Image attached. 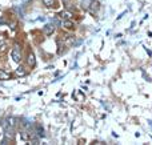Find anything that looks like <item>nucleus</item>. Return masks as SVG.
<instances>
[{
	"instance_id": "f257e3e1",
	"label": "nucleus",
	"mask_w": 152,
	"mask_h": 145,
	"mask_svg": "<svg viewBox=\"0 0 152 145\" xmlns=\"http://www.w3.org/2000/svg\"><path fill=\"white\" fill-rule=\"evenodd\" d=\"M18 120H16V117L13 116H10L7 117V120H5V136H8V137H12L13 136V132H15V128H16V124H18Z\"/></svg>"
},
{
	"instance_id": "f03ea898",
	"label": "nucleus",
	"mask_w": 152,
	"mask_h": 145,
	"mask_svg": "<svg viewBox=\"0 0 152 145\" xmlns=\"http://www.w3.org/2000/svg\"><path fill=\"white\" fill-rule=\"evenodd\" d=\"M11 57H12V60L15 61V63H18V64L21 63L23 56H21V49L19 45H15V47L12 48V51H11Z\"/></svg>"
},
{
	"instance_id": "7ed1b4c3",
	"label": "nucleus",
	"mask_w": 152,
	"mask_h": 145,
	"mask_svg": "<svg viewBox=\"0 0 152 145\" xmlns=\"http://www.w3.org/2000/svg\"><path fill=\"white\" fill-rule=\"evenodd\" d=\"M36 65V57H35V53L32 51H29L28 55H27V67L29 68H34Z\"/></svg>"
},
{
	"instance_id": "20e7f679",
	"label": "nucleus",
	"mask_w": 152,
	"mask_h": 145,
	"mask_svg": "<svg viewBox=\"0 0 152 145\" xmlns=\"http://www.w3.org/2000/svg\"><path fill=\"white\" fill-rule=\"evenodd\" d=\"M15 75H16L18 77L26 76V75H27V68H26V65H19L18 68H16V71H15Z\"/></svg>"
},
{
	"instance_id": "39448f33",
	"label": "nucleus",
	"mask_w": 152,
	"mask_h": 145,
	"mask_svg": "<svg viewBox=\"0 0 152 145\" xmlns=\"http://www.w3.org/2000/svg\"><path fill=\"white\" fill-rule=\"evenodd\" d=\"M53 31H55V27H53L52 24H47V25H44V33L47 35V36L52 35Z\"/></svg>"
},
{
	"instance_id": "423d86ee",
	"label": "nucleus",
	"mask_w": 152,
	"mask_h": 145,
	"mask_svg": "<svg viewBox=\"0 0 152 145\" xmlns=\"http://www.w3.org/2000/svg\"><path fill=\"white\" fill-rule=\"evenodd\" d=\"M63 25H64V28L68 29V31H74V29H75V24L72 23L71 20H64Z\"/></svg>"
},
{
	"instance_id": "0eeeda50",
	"label": "nucleus",
	"mask_w": 152,
	"mask_h": 145,
	"mask_svg": "<svg viewBox=\"0 0 152 145\" xmlns=\"http://www.w3.org/2000/svg\"><path fill=\"white\" fill-rule=\"evenodd\" d=\"M10 79H11V75L8 72H5L4 69H0V80L5 81V80H10Z\"/></svg>"
},
{
	"instance_id": "6e6552de",
	"label": "nucleus",
	"mask_w": 152,
	"mask_h": 145,
	"mask_svg": "<svg viewBox=\"0 0 152 145\" xmlns=\"http://www.w3.org/2000/svg\"><path fill=\"white\" fill-rule=\"evenodd\" d=\"M43 4L48 8H55L56 7V0H43Z\"/></svg>"
},
{
	"instance_id": "1a4fd4ad",
	"label": "nucleus",
	"mask_w": 152,
	"mask_h": 145,
	"mask_svg": "<svg viewBox=\"0 0 152 145\" xmlns=\"http://www.w3.org/2000/svg\"><path fill=\"white\" fill-rule=\"evenodd\" d=\"M72 12H69V11H63V12H61V17L64 19V20H71L72 19Z\"/></svg>"
},
{
	"instance_id": "9d476101",
	"label": "nucleus",
	"mask_w": 152,
	"mask_h": 145,
	"mask_svg": "<svg viewBox=\"0 0 152 145\" xmlns=\"http://www.w3.org/2000/svg\"><path fill=\"white\" fill-rule=\"evenodd\" d=\"M99 8H100L99 1H92V3H91V11L96 12V11H99Z\"/></svg>"
},
{
	"instance_id": "9b49d317",
	"label": "nucleus",
	"mask_w": 152,
	"mask_h": 145,
	"mask_svg": "<svg viewBox=\"0 0 152 145\" xmlns=\"http://www.w3.org/2000/svg\"><path fill=\"white\" fill-rule=\"evenodd\" d=\"M5 49H7V43H5L4 40H0V53L4 52Z\"/></svg>"
},
{
	"instance_id": "f8f14e48",
	"label": "nucleus",
	"mask_w": 152,
	"mask_h": 145,
	"mask_svg": "<svg viewBox=\"0 0 152 145\" xmlns=\"http://www.w3.org/2000/svg\"><path fill=\"white\" fill-rule=\"evenodd\" d=\"M0 23H4V20H3V19H0Z\"/></svg>"
},
{
	"instance_id": "ddd939ff",
	"label": "nucleus",
	"mask_w": 152,
	"mask_h": 145,
	"mask_svg": "<svg viewBox=\"0 0 152 145\" xmlns=\"http://www.w3.org/2000/svg\"><path fill=\"white\" fill-rule=\"evenodd\" d=\"M23 1H26V3H27V1H29V0H23Z\"/></svg>"
}]
</instances>
